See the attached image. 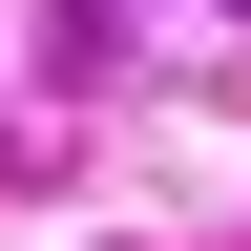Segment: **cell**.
Listing matches in <instances>:
<instances>
[]
</instances>
